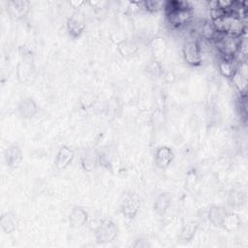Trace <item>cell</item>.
<instances>
[{"mask_svg": "<svg viewBox=\"0 0 248 248\" xmlns=\"http://www.w3.org/2000/svg\"><path fill=\"white\" fill-rule=\"evenodd\" d=\"M163 10L169 23L174 28L183 27L192 18V7L187 1H166Z\"/></svg>", "mask_w": 248, "mask_h": 248, "instance_id": "obj_1", "label": "cell"}, {"mask_svg": "<svg viewBox=\"0 0 248 248\" xmlns=\"http://www.w3.org/2000/svg\"><path fill=\"white\" fill-rule=\"evenodd\" d=\"M117 232L118 229L115 223L110 219H104L95 229V239L101 244L108 243L115 239Z\"/></svg>", "mask_w": 248, "mask_h": 248, "instance_id": "obj_2", "label": "cell"}, {"mask_svg": "<svg viewBox=\"0 0 248 248\" xmlns=\"http://www.w3.org/2000/svg\"><path fill=\"white\" fill-rule=\"evenodd\" d=\"M140 206V199L136 193L127 192L120 200V211L126 219H134L139 212Z\"/></svg>", "mask_w": 248, "mask_h": 248, "instance_id": "obj_3", "label": "cell"}, {"mask_svg": "<svg viewBox=\"0 0 248 248\" xmlns=\"http://www.w3.org/2000/svg\"><path fill=\"white\" fill-rule=\"evenodd\" d=\"M182 55L184 58V61L192 66V67H198L202 64V49L201 46L198 40H188L183 47H182Z\"/></svg>", "mask_w": 248, "mask_h": 248, "instance_id": "obj_4", "label": "cell"}, {"mask_svg": "<svg viewBox=\"0 0 248 248\" xmlns=\"http://www.w3.org/2000/svg\"><path fill=\"white\" fill-rule=\"evenodd\" d=\"M68 34L73 39H78L81 36L85 29V21L83 16L78 12L74 13L66 23Z\"/></svg>", "mask_w": 248, "mask_h": 248, "instance_id": "obj_5", "label": "cell"}, {"mask_svg": "<svg viewBox=\"0 0 248 248\" xmlns=\"http://www.w3.org/2000/svg\"><path fill=\"white\" fill-rule=\"evenodd\" d=\"M29 11V2L25 0H11L7 3V12L14 19H20Z\"/></svg>", "mask_w": 248, "mask_h": 248, "instance_id": "obj_6", "label": "cell"}, {"mask_svg": "<svg viewBox=\"0 0 248 248\" xmlns=\"http://www.w3.org/2000/svg\"><path fill=\"white\" fill-rule=\"evenodd\" d=\"M173 158H174V153L172 149L169 146H166V145L160 146L155 151L154 161L156 166L160 169L168 168L173 161Z\"/></svg>", "mask_w": 248, "mask_h": 248, "instance_id": "obj_7", "label": "cell"}, {"mask_svg": "<svg viewBox=\"0 0 248 248\" xmlns=\"http://www.w3.org/2000/svg\"><path fill=\"white\" fill-rule=\"evenodd\" d=\"M75 153L69 146L63 145L59 148L54 159V165L57 170H65L74 160Z\"/></svg>", "mask_w": 248, "mask_h": 248, "instance_id": "obj_8", "label": "cell"}, {"mask_svg": "<svg viewBox=\"0 0 248 248\" xmlns=\"http://www.w3.org/2000/svg\"><path fill=\"white\" fill-rule=\"evenodd\" d=\"M0 226L6 234L15 232L18 226V218L16 213L13 210L4 212L0 218Z\"/></svg>", "mask_w": 248, "mask_h": 248, "instance_id": "obj_9", "label": "cell"}, {"mask_svg": "<svg viewBox=\"0 0 248 248\" xmlns=\"http://www.w3.org/2000/svg\"><path fill=\"white\" fill-rule=\"evenodd\" d=\"M4 159L9 167L16 168L22 160V152L17 145H9L4 151Z\"/></svg>", "mask_w": 248, "mask_h": 248, "instance_id": "obj_10", "label": "cell"}, {"mask_svg": "<svg viewBox=\"0 0 248 248\" xmlns=\"http://www.w3.org/2000/svg\"><path fill=\"white\" fill-rule=\"evenodd\" d=\"M81 168L85 171H91L99 166V153L95 150H86L80 158Z\"/></svg>", "mask_w": 248, "mask_h": 248, "instance_id": "obj_11", "label": "cell"}, {"mask_svg": "<svg viewBox=\"0 0 248 248\" xmlns=\"http://www.w3.org/2000/svg\"><path fill=\"white\" fill-rule=\"evenodd\" d=\"M88 221V213L86 210L80 206L74 207L69 214V222L71 226L75 228H79L85 225Z\"/></svg>", "mask_w": 248, "mask_h": 248, "instance_id": "obj_12", "label": "cell"}, {"mask_svg": "<svg viewBox=\"0 0 248 248\" xmlns=\"http://www.w3.org/2000/svg\"><path fill=\"white\" fill-rule=\"evenodd\" d=\"M17 111L21 117L25 119H29L37 113L38 106L33 99L25 98L19 103L17 107Z\"/></svg>", "mask_w": 248, "mask_h": 248, "instance_id": "obj_13", "label": "cell"}, {"mask_svg": "<svg viewBox=\"0 0 248 248\" xmlns=\"http://www.w3.org/2000/svg\"><path fill=\"white\" fill-rule=\"evenodd\" d=\"M171 202V197L168 193L158 194L153 202V209L158 215H164L169 209Z\"/></svg>", "mask_w": 248, "mask_h": 248, "instance_id": "obj_14", "label": "cell"}, {"mask_svg": "<svg viewBox=\"0 0 248 248\" xmlns=\"http://www.w3.org/2000/svg\"><path fill=\"white\" fill-rule=\"evenodd\" d=\"M227 213L228 211L226 210L225 207L220 205H212L208 209L207 217H208V220L211 222V224L217 227H221Z\"/></svg>", "mask_w": 248, "mask_h": 248, "instance_id": "obj_15", "label": "cell"}, {"mask_svg": "<svg viewBox=\"0 0 248 248\" xmlns=\"http://www.w3.org/2000/svg\"><path fill=\"white\" fill-rule=\"evenodd\" d=\"M198 223L196 221H189L184 224L179 232V239L182 242H189L195 236L198 231Z\"/></svg>", "mask_w": 248, "mask_h": 248, "instance_id": "obj_16", "label": "cell"}, {"mask_svg": "<svg viewBox=\"0 0 248 248\" xmlns=\"http://www.w3.org/2000/svg\"><path fill=\"white\" fill-rule=\"evenodd\" d=\"M218 68L219 72L223 77L227 78H232L237 69V63L235 62V60L221 58L218 64Z\"/></svg>", "mask_w": 248, "mask_h": 248, "instance_id": "obj_17", "label": "cell"}, {"mask_svg": "<svg viewBox=\"0 0 248 248\" xmlns=\"http://www.w3.org/2000/svg\"><path fill=\"white\" fill-rule=\"evenodd\" d=\"M200 34L201 36L207 40V41H214V39L216 38L218 32L215 29L212 21L210 19H205L202 21V23L201 24L200 27Z\"/></svg>", "mask_w": 248, "mask_h": 248, "instance_id": "obj_18", "label": "cell"}, {"mask_svg": "<svg viewBox=\"0 0 248 248\" xmlns=\"http://www.w3.org/2000/svg\"><path fill=\"white\" fill-rule=\"evenodd\" d=\"M240 218L236 213L233 212H228L223 220L222 223V228L224 230H226L227 232H231L235 231L236 229H238V227L240 226Z\"/></svg>", "mask_w": 248, "mask_h": 248, "instance_id": "obj_19", "label": "cell"}, {"mask_svg": "<svg viewBox=\"0 0 248 248\" xmlns=\"http://www.w3.org/2000/svg\"><path fill=\"white\" fill-rule=\"evenodd\" d=\"M117 47H118L119 52H120L123 56H125V57H130V56L134 55V54L136 53L137 49H138V48H137V46L135 45V43H134L133 41L127 40V39L121 41V42L118 44Z\"/></svg>", "mask_w": 248, "mask_h": 248, "instance_id": "obj_20", "label": "cell"}, {"mask_svg": "<svg viewBox=\"0 0 248 248\" xmlns=\"http://www.w3.org/2000/svg\"><path fill=\"white\" fill-rule=\"evenodd\" d=\"M165 2L163 1H157V0H151V1H141V9L147 11V12H158L160 10L164 9Z\"/></svg>", "mask_w": 248, "mask_h": 248, "instance_id": "obj_21", "label": "cell"}, {"mask_svg": "<svg viewBox=\"0 0 248 248\" xmlns=\"http://www.w3.org/2000/svg\"><path fill=\"white\" fill-rule=\"evenodd\" d=\"M146 71L152 77H159L163 74V68L156 59H152L147 63Z\"/></svg>", "mask_w": 248, "mask_h": 248, "instance_id": "obj_22", "label": "cell"}, {"mask_svg": "<svg viewBox=\"0 0 248 248\" xmlns=\"http://www.w3.org/2000/svg\"><path fill=\"white\" fill-rule=\"evenodd\" d=\"M197 181V174H196V171L194 170H190L188 173H187V176H186V183L190 186H193L195 185Z\"/></svg>", "mask_w": 248, "mask_h": 248, "instance_id": "obj_23", "label": "cell"}, {"mask_svg": "<svg viewBox=\"0 0 248 248\" xmlns=\"http://www.w3.org/2000/svg\"><path fill=\"white\" fill-rule=\"evenodd\" d=\"M70 4L74 7V8H79L82 4H84V2L83 1H81V0H73V1H71L70 2Z\"/></svg>", "mask_w": 248, "mask_h": 248, "instance_id": "obj_24", "label": "cell"}]
</instances>
